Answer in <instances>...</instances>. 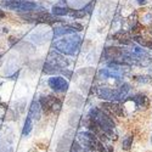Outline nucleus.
<instances>
[{
  "label": "nucleus",
  "mask_w": 152,
  "mask_h": 152,
  "mask_svg": "<svg viewBox=\"0 0 152 152\" xmlns=\"http://www.w3.org/2000/svg\"><path fill=\"white\" fill-rule=\"evenodd\" d=\"M115 38H118L117 40H119L121 44L123 45H129L132 43V39L128 34H119V35H115Z\"/></svg>",
  "instance_id": "19"
},
{
  "label": "nucleus",
  "mask_w": 152,
  "mask_h": 152,
  "mask_svg": "<svg viewBox=\"0 0 152 152\" xmlns=\"http://www.w3.org/2000/svg\"><path fill=\"white\" fill-rule=\"evenodd\" d=\"M21 17L28 22H38V23H46V24H54L60 21L55 15L49 14V12H45V11H39L37 14L27 12V15H21Z\"/></svg>",
  "instance_id": "6"
},
{
  "label": "nucleus",
  "mask_w": 152,
  "mask_h": 152,
  "mask_svg": "<svg viewBox=\"0 0 152 152\" xmlns=\"http://www.w3.org/2000/svg\"><path fill=\"white\" fill-rule=\"evenodd\" d=\"M101 107L104 108V111H106L108 115L111 116H116V117H124V111L123 107L116 102V101H108V102H104L101 105Z\"/></svg>",
  "instance_id": "8"
},
{
  "label": "nucleus",
  "mask_w": 152,
  "mask_h": 152,
  "mask_svg": "<svg viewBox=\"0 0 152 152\" xmlns=\"http://www.w3.org/2000/svg\"><path fill=\"white\" fill-rule=\"evenodd\" d=\"M40 104L38 102V101H33L32 105H31V108H29V117L31 118H34L35 121H38L40 118Z\"/></svg>",
  "instance_id": "13"
},
{
  "label": "nucleus",
  "mask_w": 152,
  "mask_h": 152,
  "mask_svg": "<svg viewBox=\"0 0 152 152\" xmlns=\"http://www.w3.org/2000/svg\"><path fill=\"white\" fill-rule=\"evenodd\" d=\"M71 10L68 7H62V6H54L53 7V15L55 16H66L69 15Z\"/></svg>",
  "instance_id": "17"
},
{
  "label": "nucleus",
  "mask_w": 152,
  "mask_h": 152,
  "mask_svg": "<svg viewBox=\"0 0 152 152\" xmlns=\"http://www.w3.org/2000/svg\"><path fill=\"white\" fill-rule=\"evenodd\" d=\"M132 100H133L134 102L136 104V106H137V107H145V108H147V107H148V105H150L147 96H146V95H142V94H139V95L133 96V97H132Z\"/></svg>",
  "instance_id": "14"
},
{
  "label": "nucleus",
  "mask_w": 152,
  "mask_h": 152,
  "mask_svg": "<svg viewBox=\"0 0 152 152\" xmlns=\"http://www.w3.org/2000/svg\"><path fill=\"white\" fill-rule=\"evenodd\" d=\"M151 140H152V137H151Z\"/></svg>",
  "instance_id": "27"
},
{
  "label": "nucleus",
  "mask_w": 152,
  "mask_h": 152,
  "mask_svg": "<svg viewBox=\"0 0 152 152\" xmlns=\"http://www.w3.org/2000/svg\"><path fill=\"white\" fill-rule=\"evenodd\" d=\"M80 152H83V150H82V151H80Z\"/></svg>",
  "instance_id": "26"
},
{
  "label": "nucleus",
  "mask_w": 152,
  "mask_h": 152,
  "mask_svg": "<svg viewBox=\"0 0 152 152\" xmlns=\"http://www.w3.org/2000/svg\"><path fill=\"white\" fill-rule=\"evenodd\" d=\"M89 118L93 119L94 122H96L101 128L104 129L107 137H110V139L115 137V126H116V124H115V122H113V119L108 115H106L102 110H100L97 107L91 108L90 112H89Z\"/></svg>",
  "instance_id": "1"
},
{
  "label": "nucleus",
  "mask_w": 152,
  "mask_h": 152,
  "mask_svg": "<svg viewBox=\"0 0 152 152\" xmlns=\"http://www.w3.org/2000/svg\"><path fill=\"white\" fill-rule=\"evenodd\" d=\"M6 16V14H5V12L3 11V10H0V18H4Z\"/></svg>",
  "instance_id": "24"
},
{
  "label": "nucleus",
  "mask_w": 152,
  "mask_h": 152,
  "mask_svg": "<svg viewBox=\"0 0 152 152\" xmlns=\"http://www.w3.org/2000/svg\"><path fill=\"white\" fill-rule=\"evenodd\" d=\"M96 94L100 99L102 100H107V101H115V95H116V90L111 89L108 86H101L96 90Z\"/></svg>",
  "instance_id": "11"
},
{
  "label": "nucleus",
  "mask_w": 152,
  "mask_h": 152,
  "mask_svg": "<svg viewBox=\"0 0 152 152\" xmlns=\"http://www.w3.org/2000/svg\"><path fill=\"white\" fill-rule=\"evenodd\" d=\"M134 40L137 44H140L141 46L152 50V39H151V38H146V37H141V35H135L134 37Z\"/></svg>",
  "instance_id": "16"
},
{
  "label": "nucleus",
  "mask_w": 152,
  "mask_h": 152,
  "mask_svg": "<svg viewBox=\"0 0 152 152\" xmlns=\"http://www.w3.org/2000/svg\"><path fill=\"white\" fill-rule=\"evenodd\" d=\"M134 79L137 80V82H142V83H148V82H151V78H150V77H146V75H144V77H141V75H140V77H137V75H136V77H134Z\"/></svg>",
  "instance_id": "22"
},
{
  "label": "nucleus",
  "mask_w": 152,
  "mask_h": 152,
  "mask_svg": "<svg viewBox=\"0 0 152 152\" xmlns=\"http://www.w3.org/2000/svg\"><path fill=\"white\" fill-rule=\"evenodd\" d=\"M133 139H134L133 135H126V136L123 139V141H122V148L125 150V151L130 150V147H132V145H133Z\"/></svg>",
  "instance_id": "18"
},
{
  "label": "nucleus",
  "mask_w": 152,
  "mask_h": 152,
  "mask_svg": "<svg viewBox=\"0 0 152 152\" xmlns=\"http://www.w3.org/2000/svg\"><path fill=\"white\" fill-rule=\"evenodd\" d=\"M124 71L122 66H118L117 63H110V67L100 71V77L104 78H121L123 77Z\"/></svg>",
  "instance_id": "7"
},
{
  "label": "nucleus",
  "mask_w": 152,
  "mask_h": 152,
  "mask_svg": "<svg viewBox=\"0 0 152 152\" xmlns=\"http://www.w3.org/2000/svg\"><path fill=\"white\" fill-rule=\"evenodd\" d=\"M32 118L28 116L27 117V119H26V123H24V128H23V134L24 135H27L31 130H32Z\"/></svg>",
  "instance_id": "21"
},
{
  "label": "nucleus",
  "mask_w": 152,
  "mask_h": 152,
  "mask_svg": "<svg viewBox=\"0 0 152 152\" xmlns=\"http://www.w3.org/2000/svg\"><path fill=\"white\" fill-rule=\"evenodd\" d=\"M83 27L80 24H66V26H61V27H55L54 28V35L55 38H58L61 35H66V34H74L75 31H82Z\"/></svg>",
  "instance_id": "10"
},
{
  "label": "nucleus",
  "mask_w": 152,
  "mask_h": 152,
  "mask_svg": "<svg viewBox=\"0 0 152 152\" xmlns=\"http://www.w3.org/2000/svg\"><path fill=\"white\" fill-rule=\"evenodd\" d=\"M130 90V88H129V84H123L121 85L118 89H116V95H115V101H122L126 95H128Z\"/></svg>",
  "instance_id": "12"
},
{
  "label": "nucleus",
  "mask_w": 152,
  "mask_h": 152,
  "mask_svg": "<svg viewBox=\"0 0 152 152\" xmlns=\"http://www.w3.org/2000/svg\"><path fill=\"white\" fill-rule=\"evenodd\" d=\"M69 15H71L72 17H74V18H83V17L86 15V12L84 11V9H83V10H74V11L71 10Z\"/></svg>",
  "instance_id": "20"
},
{
  "label": "nucleus",
  "mask_w": 152,
  "mask_h": 152,
  "mask_svg": "<svg viewBox=\"0 0 152 152\" xmlns=\"http://www.w3.org/2000/svg\"><path fill=\"white\" fill-rule=\"evenodd\" d=\"M80 44H82V38L77 34H72L69 37H66L65 39L56 40L54 44V48L63 55L72 56L79 50Z\"/></svg>",
  "instance_id": "2"
},
{
  "label": "nucleus",
  "mask_w": 152,
  "mask_h": 152,
  "mask_svg": "<svg viewBox=\"0 0 152 152\" xmlns=\"http://www.w3.org/2000/svg\"><path fill=\"white\" fill-rule=\"evenodd\" d=\"M137 3L140 4V5H142V4H145V3H146V0H137Z\"/></svg>",
  "instance_id": "25"
},
{
  "label": "nucleus",
  "mask_w": 152,
  "mask_h": 152,
  "mask_svg": "<svg viewBox=\"0 0 152 152\" xmlns=\"http://www.w3.org/2000/svg\"><path fill=\"white\" fill-rule=\"evenodd\" d=\"M94 5H95V0H93V1H91L90 4H88V5L84 7V11L86 12V14H90V12L93 11V7H94Z\"/></svg>",
  "instance_id": "23"
},
{
  "label": "nucleus",
  "mask_w": 152,
  "mask_h": 152,
  "mask_svg": "<svg viewBox=\"0 0 152 152\" xmlns=\"http://www.w3.org/2000/svg\"><path fill=\"white\" fill-rule=\"evenodd\" d=\"M3 6L7 10L17 12H33L38 9H42L40 6H38V4L29 0H7L3 3Z\"/></svg>",
  "instance_id": "4"
},
{
  "label": "nucleus",
  "mask_w": 152,
  "mask_h": 152,
  "mask_svg": "<svg viewBox=\"0 0 152 152\" xmlns=\"http://www.w3.org/2000/svg\"><path fill=\"white\" fill-rule=\"evenodd\" d=\"M71 146H72L71 139L66 136V137H63L62 140L58 142V146H57V148H56V152H68Z\"/></svg>",
  "instance_id": "15"
},
{
  "label": "nucleus",
  "mask_w": 152,
  "mask_h": 152,
  "mask_svg": "<svg viewBox=\"0 0 152 152\" xmlns=\"http://www.w3.org/2000/svg\"><path fill=\"white\" fill-rule=\"evenodd\" d=\"M39 104H40V107L45 115H51V113L57 115L62 107V101L54 95L42 96L39 100Z\"/></svg>",
  "instance_id": "5"
},
{
  "label": "nucleus",
  "mask_w": 152,
  "mask_h": 152,
  "mask_svg": "<svg viewBox=\"0 0 152 152\" xmlns=\"http://www.w3.org/2000/svg\"><path fill=\"white\" fill-rule=\"evenodd\" d=\"M78 141L82 145L83 148H86L89 151H97V152H107L106 147L100 139L93 134L91 132H80L78 133Z\"/></svg>",
  "instance_id": "3"
},
{
  "label": "nucleus",
  "mask_w": 152,
  "mask_h": 152,
  "mask_svg": "<svg viewBox=\"0 0 152 152\" xmlns=\"http://www.w3.org/2000/svg\"><path fill=\"white\" fill-rule=\"evenodd\" d=\"M48 83H49V86L57 93H63L68 89V82L62 77H51L49 78Z\"/></svg>",
  "instance_id": "9"
}]
</instances>
